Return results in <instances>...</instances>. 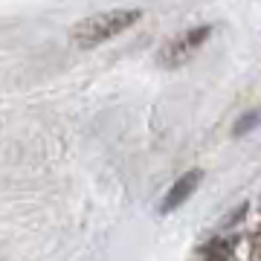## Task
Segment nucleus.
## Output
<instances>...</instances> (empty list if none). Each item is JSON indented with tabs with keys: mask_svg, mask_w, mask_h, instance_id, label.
I'll return each instance as SVG.
<instances>
[{
	"mask_svg": "<svg viewBox=\"0 0 261 261\" xmlns=\"http://www.w3.org/2000/svg\"><path fill=\"white\" fill-rule=\"evenodd\" d=\"M258 116H261V111H252V113H247V116H241V122L235 125V137H241L244 130H250L252 125H258Z\"/></svg>",
	"mask_w": 261,
	"mask_h": 261,
	"instance_id": "20e7f679",
	"label": "nucleus"
},
{
	"mask_svg": "<svg viewBox=\"0 0 261 261\" xmlns=\"http://www.w3.org/2000/svg\"><path fill=\"white\" fill-rule=\"evenodd\" d=\"M200 180H203V171H197V168H195V171H186L174 186L168 189V195L163 197V203H160V212L168 215V212H174L177 206H183L189 197L195 195V189L200 186Z\"/></svg>",
	"mask_w": 261,
	"mask_h": 261,
	"instance_id": "7ed1b4c3",
	"label": "nucleus"
},
{
	"mask_svg": "<svg viewBox=\"0 0 261 261\" xmlns=\"http://www.w3.org/2000/svg\"><path fill=\"white\" fill-rule=\"evenodd\" d=\"M209 32H212V27H195V29H189V32H183V35L171 38L166 47L160 49V64L177 67L183 61H189L197 49L203 47V41L209 38Z\"/></svg>",
	"mask_w": 261,
	"mask_h": 261,
	"instance_id": "f03ea898",
	"label": "nucleus"
},
{
	"mask_svg": "<svg viewBox=\"0 0 261 261\" xmlns=\"http://www.w3.org/2000/svg\"><path fill=\"white\" fill-rule=\"evenodd\" d=\"M140 20V9H111V12H99L93 18L79 20L70 32V41H73L79 49H93L99 44H105L108 38L125 32L128 27H134Z\"/></svg>",
	"mask_w": 261,
	"mask_h": 261,
	"instance_id": "f257e3e1",
	"label": "nucleus"
}]
</instances>
